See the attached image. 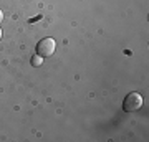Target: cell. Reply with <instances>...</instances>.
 <instances>
[{"label":"cell","instance_id":"cell-5","mask_svg":"<svg viewBox=\"0 0 149 142\" xmlns=\"http://www.w3.org/2000/svg\"><path fill=\"white\" fill-rule=\"evenodd\" d=\"M0 40H2V28H0Z\"/></svg>","mask_w":149,"mask_h":142},{"label":"cell","instance_id":"cell-3","mask_svg":"<svg viewBox=\"0 0 149 142\" xmlns=\"http://www.w3.org/2000/svg\"><path fill=\"white\" fill-rule=\"evenodd\" d=\"M30 63H32V66H35V68H38V66H42L43 63V58L40 56V55H33L32 60H30Z\"/></svg>","mask_w":149,"mask_h":142},{"label":"cell","instance_id":"cell-4","mask_svg":"<svg viewBox=\"0 0 149 142\" xmlns=\"http://www.w3.org/2000/svg\"><path fill=\"white\" fill-rule=\"evenodd\" d=\"M2 20H3V12L0 10V23H2Z\"/></svg>","mask_w":149,"mask_h":142},{"label":"cell","instance_id":"cell-1","mask_svg":"<svg viewBox=\"0 0 149 142\" xmlns=\"http://www.w3.org/2000/svg\"><path fill=\"white\" fill-rule=\"evenodd\" d=\"M143 106V96L133 91V93H129L124 101H123V109L126 111V112H133V111H138L139 107Z\"/></svg>","mask_w":149,"mask_h":142},{"label":"cell","instance_id":"cell-2","mask_svg":"<svg viewBox=\"0 0 149 142\" xmlns=\"http://www.w3.org/2000/svg\"><path fill=\"white\" fill-rule=\"evenodd\" d=\"M55 50H56V43H55L53 38H43V40H40L37 45V55H40L42 58H47V56H52L55 53Z\"/></svg>","mask_w":149,"mask_h":142}]
</instances>
